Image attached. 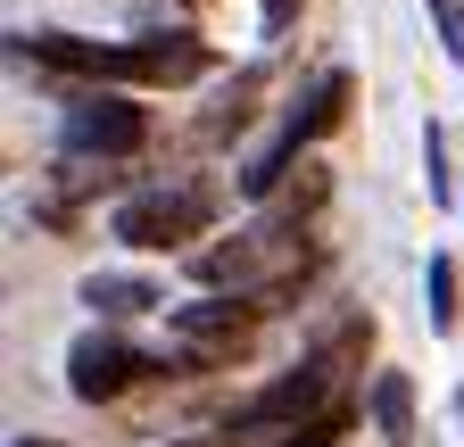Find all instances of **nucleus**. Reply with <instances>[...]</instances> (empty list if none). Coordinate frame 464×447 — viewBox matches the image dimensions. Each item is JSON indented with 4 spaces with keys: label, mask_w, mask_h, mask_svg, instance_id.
I'll return each instance as SVG.
<instances>
[{
    "label": "nucleus",
    "mask_w": 464,
    "mask_h": 447,
    "mask_svg": "<svg viewBox=\"0 0 464 447\" xmlns=\"http://www.w3.org/2000/svg\"><path fill=\"white\" fill-rule=\"evenodd\" d=\"M17 59L50 67V75H75V83H199L216 59L199 33H133V42H75V33H17Z\"/></svg>",
    "instance_id": "1"
},
{
    "label": "nucleus",
    "mask_w": 464,
    "mask_h": 447,
    "mask_svg": "<svg viewBox=\"0 0 464 447\" xmlns=\"http://www.w3.org/2000/svg\"><path fill=\"white\" fill-rule=\"evenodd\" d=\"M191 273H199L216 299H249L257 315H282L290 299L307 290V273H315V241H307V224L257 215V224H241L232 241H208V249L191 257Z\"/></svg>",
    "instance_id": "2"
},
{
    "label": "nucleus",
    "mask_w": 464,
    "mask_h": 447,
    "mask_svg": "<svg viewBox=\"0 0 464 447\" xmlns=\"http://www.w3.org/2000/svg\"><path fill=\"white\" fill-rule=\"evenodd\" d=\"M257 348V307L249 299H191L166 307V365L174 373H224Z\"/></svg>",
    "instance_id": "3"
},
{
    "label": "nucleus",
    "mask_w": 464,
    "mask_h": 447,
    "mask_svg": "<svg viewBox=\"0 0 464 447\" xmlns=\"http://www.w3.org/2000/svg\"><path fill=\"white\" fill-rule=\"evenodd\" d=\"M216 207L224 199L208 183H150V191H133L125 207L108 215V233L125 249H191V241H208Z\"/></svg>",
    "instance_id": "4"
},
{
    "label": "nucleus",
    "mask_w": 464,
    "mask_h": 447,
    "mask_svg": "<svg viewBox=\"0 0 464 447\" xmlns=\"http://www.w3.org/2000/svg\"><path fill=\"white\" fill-rule=\"evenodd\" d=\"M150 373H174L166 357H150V348H133L125 331H83V340L67 348V389L83 406H108V398H125L133 381H150Z\"/></svg>",
    "instance_id": "5"
},
{
    "label": "nucleus",
    "mask_w": 464,
    "mask_h": 447,
    "mask_svg": "<svg viewBox=\"0 0 464 447\" xmlns=\"http://www.w3.org/2000/svg\"><path fill=\"white\" fill-rule=\"evenodd\" d=\"M150 141V117L125 91H67V157H133Z\"/></svg>",
    "instance_id": "6"
},
{
    "label": "nucleus",
    "mask_w": 464,
    "mask_h": 447,
    "mask_svg": "<svg viewBox=\"0 0 464 447\" xmlns=\"http://www.w3.org/2000/svg\"><path fill=\"white\" fill-rule=\"evenodd\" d=\"M257 100H266V75H232V83L208 100V117L191 125V141H199V149H224V141H241V133L257 125Z\"/></svg>",
    "instance_id": "7"
},
{
    "label": "nucleus",
    "mask_w": 464,
    "mask_h": 447,
    "mask_svg": "<svg viewBox=\"0 0 464 447\" xmlns=\"http://www.w3.org/2000/svg\"><path fill=\"white\" fill-rule=\"evenodd\" d=\"M83 307L108 315V323H125V315H158L166 290L150 282V273H92V282H83Z\"/></svg>",
    "instance_id": "8"
},
{
    "label": "nucleus",
    "mask_w": 464,
    "mask_h": 447,
    "mask_svg": "<svg viewBox=\"0 0 464 447\" xmlns=\"http://www.w3.org/2000/svg\"><path fill=\"white\" fill-rule=\"evenodd\" d=\"M365 414H373L382 447H415V381H406V373H373Z\"/></svg>",
    "instance_id": "9"
},
{
    "label": "nucleus",
    "mask_w": 464,
    "mask_h": 447,
    "mask_svg": "<svg viewBox=\"0 0 464 447\" xmlns=\"http://www.w3.org/2000/svg\"><path fill=\"white\" fill-rule=\"evenodd\" d=\"M324 199H332V166H324V157H299V166L282 175V191L266 199V215H282V224H307Z\"/></svg>",
    "instance_id": "10"
},
{
    "label": "nucleus",
    "mask_w": 464,
    "mask_h": 447,
    "mask_svg": "<svg viewBox=\"0 0 464 447\" xmlns=\"http://www.w3.org/2000/svg\"><path fill=\"white\" fill-rule=\"evenodd\" d=\"M348 100H357V75H348V67H332V75H315V91H307V108H299V117H290V125H299V141H324L340 117H348Z\"/></svg>",
    "instance_id": "11"
},
{
    "label": "nucleus",
    "mask_w": 464,
    "mask_h": 447,
    "mask_svg": "<svg viewBox=\"0 0 464 447\" xmlns=\"http://www.w3.org/2000/svg\"><path fill=\"white\" fill-rule=\"evenodd\" d=\"M365 357H373V315H348L340 331H324V340L307 348V365H324L332 381H340L348 365H365Z\"/></svg>",
    "instance_id": "12"
},
{
    "label": "nucleus",
    "mask_w": 464,
    "mask_h": 447,
    "mask_svg": "<svg viewBox=\"0 0 464 447\" xmlns=\"http://www.w3.org/2000/svg\"><path fill=\"white\" fill-rule=\"evenodd\" d=\"M423 299H431V331H456V257H431Z\"/></svg>",
    "instance_id": "13"
},
{
    "label": "nucleus",
    "mask_w": 464,
    "mask_h": 447,
    "mask_svg": "<svg viewBox=\"0 0 464 447\" xmlns=\"http://www.w3.org/2000/svg\"><path fill=\"white\" fill-rule=\"evenodd\" d=\"M290 17H299V0H266V33H290Z\"/></svg>",
    "instance_id": "14"
},
{
    "label": "nucleus",
    "mask_w": 464,
    "mask_h": 447,
    "mask_svg": "<svg viewBox=\"0 0 464 447\" xmlns=\"http://www.w3.org/2000/svg\"><path fill=\"white\" fill-rule=\"evenodd\" d=\"M440 25H448V50H456V67H464V0H456V9H448Z\"/></svg>",
    "instance_id": "15"
},
{
    "label": "nucleus",
    "mask_w": 464,
    "mask_h": 447,
    "mask_svg": "<svg viewBox=\"0 0 464 447\" xmlns=\"http://www.w3.org/2000/svg\"><path fill=\"white\" fill-rule=\"evenodd\" d=\"M9 447H58V439H9Z\"/></svg>",
    "instance_id": "16"
},
{
    "label": "nucleus",
    "mask_w": 464,
    "mask_h": 447,
    "mask_svg": "<svg viewBox=\"0 0 464 447\" xmlns=\"http://www.w3.org/2000/svg\"><path fill=\"white\" fill-rule=\"evenodd\" d=\"M456 431H464V389H456Z\"/></svg>",
    "instance_id": "17"
},
{
    "label": "nucleus",
    "mask_w": 464,
    "mask_h": 447,
    "mask_svg": "<svg viewBox=\"0 0 464 447\" xmlns=\"http://www.w3.org/2000/svg\"><path fill=\"white\" fill-rule=\"evenodd\" d=\"M431 9H440V17H448V9H456V0H431Z\"/></svg>",
    "instance_id": "18"
},
{
    "label": "nucleus",
    "mask_w": 464,
    "mask_h": 447,
    "mask_svg": "<svg viewBox=\"0 0 464 447\" xmlns=\"http://www.w3.org/2000/svg\"><path fill=\"white\" fill-rule=\"evenodd\" d=\"M191 9H199V0H191Z\"/></svg>",
    "instance_id": "19"
}]
</instances>
